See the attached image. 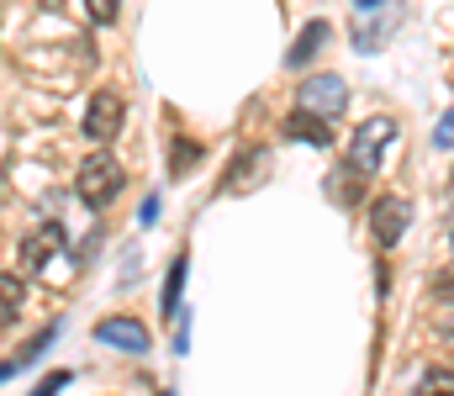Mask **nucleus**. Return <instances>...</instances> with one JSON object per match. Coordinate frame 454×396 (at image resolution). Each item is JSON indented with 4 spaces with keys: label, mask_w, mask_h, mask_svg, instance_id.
I'll return each mask as SVG.
<instances>
[{
    "label": "nucleus",
    "mask_w": 454,
    "mask_h": 396,
    "mask_svg": "<svg viewBox=\"0 0 454 396\" xmlns=\"http://www.w3.org/2000/svg\"><path fill=\"white\" fill-rule=\"evenodd\" d=\"M74 190H80L85 206L106 212L116 196H121V164H116L112 153H90V159L80 164V175H74Z\"/></svg>",
    "instance_id": "obj_1"
},
{
    "label": "nucleus",
    "mask_w": 454,
    "mask_h": 396,
    "mask_svg": "<svg viewBox=\"0 0 454 396\" xmlns=\"http://www.w3.org/2000/svg\"><path fill=\"white\" fill-rule=\"evenodd\" d=\"M391 137H396V122H391V117H370V122H359L354 143H348V164H359V169L370 175V169L386 159Z\"/></svg>",
    "instance_id": "obj_2"
},
{
    "label": "nucleus",
    "mask_w": 454,
    "mask_h": 396,
    "mask_svg": "<svg viewBox=\"0 0 454 396\" xmlns=\"http://www.w3.org/2000/svg\"><path fill=\"white\" fill-rule=\"evenodd\" d=\"M296 101L307 112H317V117H339L343 106H348V80L343 74H317V80H307L296 90Z\"/></svg>",
    "instance_id": "obj_3"
},
{
    "label": "nucleus",
    "mask_w": 454,
    "mask_h": 396,
    "mask_svg": "<svg viewBox=\"0 0 454 396\" xmlns=\"http://www.w3.org/2000/svg\"><path fill=\"white\" fill-rule=\"evenodd\" d=\"M407 222H412V212H407L402 196H380V201L370 206V233H375L380 249H396L402 233H407Z\"/></svg>",
    "instance_id": "obj_4"
},
{
    "label": "nucleus",
    "mask_w": 454,
    "mask_h": 396,
    "mask_svg": "<svg viewBox=\"0 0 454 396\" xmlns=\"http://www.w3.org/2000/svg\"><path fill=\"white\" fill-rule=\"evenodd\" d=\"M121 96L116 90H96L90 96V106H85V137L90 143H112L116 137V128H121Z\"/></svg>",
    "instance_id": "obj_5"
},
{
    "label": "nucleus",
    "mask_w": 454,
    "mask_h": 396,
    "mask_svg": "<svg viewBox=\"0 0 454 396\" xmlns=\"http://www.w3.org/2000/svg\"><path fill=\"white\" fill-rule=\"evenodd\" d=\"M96 338L121 349V354H148V328L137 317H101L96 322Z\"/></svg>",
    "instance_id": "obj_6"
},
{
    "label": "nucleus",
    "mask_w": 454,
    "mask_h": 396,
    "mask_svg": "<svg viewBox=\"0 0 454 396\" xmlns=\"http://www.w3.org/2000/svg\"><path fill=\"white\" fill-rule=\"evenodd\" d=\"M59 249H64V228H37V233L21 244V269H43Z\"/></svg>",
    "instance_id": "obj_7"
},
{
    "label": "nucleus",
    "mask_w": 454,
    "mask_h": 396,
    "mask_svg": "<svg viewBox=\"0 0 454 396\" xmlns=\"http://www.w3.org/2000/svg\"><path fill=\"white\" fill-rule=\"evenodd\" d=\"M286 137H296V143H312V148H323L328 143V117H317V112H307V106H296L291 117H286Z\"/></svg>",
    "instance_id": "obj_8"
},
{
    "label": "nucleus",
    "mask_w": 454,
    "mask_h": 396,
    "mask_svg": "<svg viewBox=\"0 0 454 396\" xmlns=\"http://www.w3.org/2000/svg\"><path fill=\"white\" fill-rule=\"evenodd\" d=\"M323 43H328V21H307V27H301V37L291 43L286 64H291V69H307V64H312V53H317Z\"/></svg>",
    "instance_id": "obj_9"
},
{
    "label": "nucleus",
    "mask_w": 454,
    "mask_h": 396,
    "mask_svg": "<svg viewBox=\"0 0 454 396\" xmlns=\"http://www.w3.org/2000/svg\"><path fill=\"white\" fill-rule=\"evenodd\" d=\"M391 27H396V16H391V11H375V16H354V43H359V48H380Z\"/></svg>",
    "instance_id": "obj_10"
},
{
    "label": "nucleus",
    "mask_w": 454,
    "mask_h": 396,
    "mask_svg": "<svg viewBox=\"0 0 454 396\" xmlns=\"http://www.w3.org/2000/svg\"><path fill=\"white\" fill-rule=\"evenodd\" d=\"M185 269H191V260L180 254V260L169 264V275H164V296H159L164 317H180V285H185Z\"/></svg>",
    "instance_id": "obj_11"
},
{
    "label": "nucleus",
    "mask_w": 454,
    "mask_h": 396,
    "mask_svg": "<svg viewBox=\"0 0 454 396\" xmlns=\"http://www.w3.org/2000/svg\"><path fill=\"white\" fill-rule=\"evenodd\" d=\"M270 169V153H248L238 169H227V190H254V180Z\"/></svg>",
    "instance_id": "obj_12"
},
{
    "label": "nucleus",
    "mask_w": 454,
    "mask_h": 396,
    "mask_svg": "<svg viewBox=\"0 0 454 396\" xmlns=\"http://www.w3.org/2000/svg\"><path fill=\"white\" fill-rule=\"evenodd\" d=\"M354 180L364 185V169H359V164H343L339 175L328 180V185H333V201H354Z\"/></svg>",
    "instance_id": "obj_13"
},
{
    "label": "nucleus",
    "mask_w": 454,
    "mask_h": 396,
    "mask_svg": "<svg viewBox=\"0 0 454 396\" xmlns=\"http://www.w3.org/2000/svg\"><path fill=\"white\" fill-rule=\"evenodd\" d=\"M418 396H454V370H434L428 381H423V392Z\"/></svg>",
    "instance_id": "obj_14"
},
{
    "label": "nucleus",
    "mask_w": 454,
    "mask_h": 396,
    "mask_svg": "<svg viewBox=\"0 0 454 396\" xmlns=\"http://www.w3.org/2000/svg\"><path fill=\"white\" fill-rule=\"evenodd\" d=\"M0 296H5V322H16V296H21V280H16V269H5V280H0Z\"/></svg>",
    "instance_id": "obj_15"
},
{
    "label": "nucleus",
    "mask_w": 454,
    "mask_h": 396,
    "mask_svg": "<svg viewBox=\"0 0 454 396\" xmlns=\"http://www.w3.org/2000/svg\"><path fill=\"white\" fill-rule=\"evenodd\" d=\"M434 148H439V153H450L454 148V106L439 117V128H434Z\"/></svg>",
    "instance_id": "obj_16"
},
{
    "label": "nucleus",
    "mask_w": 454,
    "mask_h": 396,
    "mask_svg": "<svg viewBox=\"0 0 454 396\" xmlns=\"http://www.w3.org/2000/svg\"><path fill=\"white\" fill-rule=\"evenodd\" d=\"M85 5H90V21L112 27V21H116V5H121V0H85Z\"/></svg>",
    "instance_id": "obj_17"
},
{
    "label": "nucleus",
    "mask_w": 454,
    "mask_h": 396,
    "mask_svg": "<svg viewBox=\"0 0 454 396\" xmlns=\"http://www.w3.org/2000/svg\"><path fill=\"white\" fill-rule=\"evenodd\" d=\"M69 381H74L69 370H53V376H48V381H43V386H37V392H32V396H59V392H64V386H69Z\"/></svg>",
    "instance_id": "obj_18"
},
{
    "label": "nucleus",
    "mask_w": 454,
    "mask_h": 396,
    "mask_svg": "<svg viewBox=\"0 0 454 396\" xmlns=\"http://www.w3.org/2000/svg\"><path fill=\"white\" fill-rule=\"evenodd\" d=\"M196 159H201L196 143H180V148H175V169H185V164H196Z\"/></svg>",
    "instance_id": "obj_19"
},
{
    "label": "nucleus",
    "mask_w": 454,
    "mask_h": 396,
    "mask_svg": "<svg viewBox=\"0 0 454 396\" xmlns=\"http://www.w3.org/2000/svg\"><path fill=\"white\" fill-rule=\"evenodd\" d=\"M434 291H439V296H450V301H454V269H444V275L434 280Z\"/></svg>",
    "instance_id": "obj_20"
},
{
    "label": "nucleus",
    "mask_w": 454,
    "mask_h": 396,
    "mask_svg": "<svg viewBox=\"0 0 454 396\" xmlns=\"http://www.w3.org/2000/svg\"><path fill=\"white\" fill-rule=\"evenodd\" d=\"M354 5H380V0H354Z\"/></svg>",
    "instance_id": "obj_21"
},
{
    "label": "nucleus",
    "mask_w": 454,
    "mask_h": 396,
    "mask_svg": "<svg viewBox=\"0 0 454 396\" xmlns=\"http://www.w3.org/2000/svg\"><path fill=\"white\" fill-rule=\"evenodd\" d=\"M164 396H169V392H164Z\"/></svg>",
    "instance_id": "obj_22"
}]
</instances>
